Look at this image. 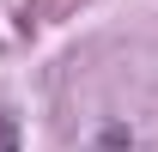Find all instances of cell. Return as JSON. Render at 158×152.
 <instances>
[{"mask_svg": "<svg viewBox=\"0 0 158 152\" xmlns=\"http://www.w3.org/2000/svg\"><path fill=\"white\" fill-rule=\"evenodd\" d=\"M0 152H19V128H12V116H0Z\"/></svg>", "mask_w": 158, "mask_h": 152, "instance_id": "2", "label": "cell"}, {"mask_svg": "<svg viewBox=\"0 0 158 152\" xmlns=\"http://www.w3.org/2000/svg\"><path fill=\"white\" fill-rule=\"evenodd\" d=\"M85 152H134V134H128V122H103L98 134H91V146Z\"/></svg>", "mask_w": 158, "mask_h": 152, "instance_id": "1", "label": "cell"}]
</instances>
